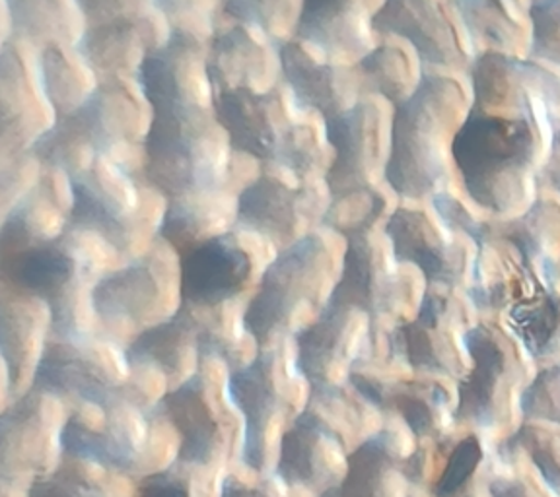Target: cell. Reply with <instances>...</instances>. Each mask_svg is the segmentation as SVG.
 I'll list each match as a JSON object with an SVG mask.
<instances>
[{"label": "cell", "mask_w": 560, "mask_h": 497, "mask_svg": "<svg viewBox=\"0 0 560 497\" xmlns=\"http://www.w3.org/2000/svg\"><path fill=\"white\" fill-rule=\"evenodd\" d=\"M490 439L475 431L455 436L447 447L436 481L430 484V497H462L487 471Z\"/></svg>", "instance_id": "42"}, {"label": "cell", "mask_w": 560, "mask_h": 497, "mask_svg": "<svg viewBox=\"0 0 560 497\" xmlns=\"http://www.w3.org/2000/svg\"><path fill=\"white\" fill-rule=\"evenodd\" d=\"M179 447V436L162 409L144 406L127 391V384L112 401L72 404L62 431L65 454L114 469L135 481L172 466Z\"/></svg>", "instance_id": "4"}, {"label": "cell", "mask_w": 560, "mask_h": 497, "mask_svg": "<svg viewBox=\"0 0 560 497\" xmlns=\"http://www.w3.org/2000/svg\"><path fill=\"white\" fill-rule=\"evenodd\" d=\"M384 424V414L350 384L329 393L310 391L304 411L282 436L272 474L290 489L319 497L342 481L350 453Z\"/></svg>", "instance_id": "3"}, {"label": "cell", "mask_w": 560, "mask_h": 497, "mask_svg": "<svg viewBox=\"0 0 560 497\" xmlns=\"http://www.w3.org/2000/svg\"><path fill=\"white\" fill-rule=\"evenodd\" d=\"M472 99L452 144V162L477 209L514 218L537 199V177L552 132L527 74V59L472 57Z\"/></svg>", "instance_id": "1"}, {"label": "cell", "mask_w": 560, "mask_h": 497, "mask_svg": "<svg viewBox=\"0 0 560 497\" xmlns=\"http://www.w3.org/2000/svg\"><path fill=\"white\" fill-rule=\"evenodd\" d=\"M354 67L364 92L384 97L394 107L411 97L422 76V70H417L411 55L397 45H377Z\"/></svg>", "instance_id": "41"}, {"label": "cell", "mask_w": 560, "mask_h": 497, "mask_svg": "<svg viewBox=\"0 0 560 497\" xmlns=\"http://www.w3.org/2000/svg\"><path fill=\"white\" fill-rule=\"evenodd\" d=\"M384 236L397 261L409 264L430 288L459 289L469 282L472 257L467 245L419 209L394 210Z\"/></svg>", "instance_id": "22"}, {"label": "cell", "mask_w": 560, "mask_h": 497, "mask_svg": "<svg viewBox=\"0 0 560 497\" xmlns=\"http://www.w3.org/2000/svg\"><path fill=\"white\" fill-rule=\"evenodd\" d=\"M4 7L20 44L74 49L86 32V20L77 0H4Z\"/></svg>", "instance_id": "36"}, {"label": "cell", "mask_w": 560, "mask_h": 497, "mask_svg": "<svg viewBox=\"0 0 560 497\" xmlns=\"http://www.w3.org/2000/svg\"><path fill=\"white\" fill-rule=\"evenodd\" d=\"M485 482L489 497H559L524 457L494 447L490 449Z\"/></svg>", "instance_id": "46"}, {"label": "cell", "mask_w": 560, "mask_h": 497, "mask_svg": "<svg viewBox=\"0 0 560 497\" xmlns=\"http://www.w3.org/2000/svg\"><path fill=\"white\" fill-rule=\"evenodd\" d=\"M59 394L32 387L7 404L0 419V478L27 489L62 463V431L72 406Z\"/></svg>", "instance_id": "15"}, {"label": "cell", "mask_w": 560, "mask_h": 497, "mask_svg": "<svg viewBox=\"0 0 560 497\" xmlns=\"http://www.w3.org/2000/svg\"><path fill=\"white\" fill-rule=\"evenodd\" d=\"M222 469L175 461L137 481V497H220Z\"/></svg>", "instance_id": "45"}, {"label": "cell", "mask_w": 560, "mask_h": 497, "mask_svg": "<svg viewBox=\"0 0 560 497\" xmlns=\"http://www.w3.org/2000/svg\"><path fill=\"white\" fill-rule=\"evenodd\" d=\"M37 72L32 74L20 49V42L4 39L0 57V131L2 159L32 152L35 142L55 121Z\"/></svg>", "instance_id": "28"}, {"label": "cell", "mask_w": 560, "mask_h": 497, "mask_svg": "<svg viewBox=\"0 0 560 497\" xmlns=\"http://www.w3.org/2000/svg\"><path fill=\"white\" fill-rule=\"evenodd\" d=\"M88 26L150 16L154 0H77Z\"/></svg>", "instance_id": "51"}, {"label": "cell", "mask_w": 560, "mask_h": 497, "mask_svg": "<svg viewBox=\"0 0 560 497\" xmlns=\"http://www.w3.org/2000/svg\"><path fill=\"white\" fill-rule=\"evenodd\" d=\"M127 348L104 332H51L34 387L59 394L70 404L112 401L131 379Z\"/></svg>", "instance_id": "14"}, {"label": "cell", "mask_w": 560, "mask_h": 497, "mask_svg": "<svg viewBox=\"0 0 560 497\" xmlns=\"http://www.w3.org/2000/svg\"><path fill=\"white\" fill-rule=\"evenodd\" d=\"M380 4L377 0H302L294 39L327 61L357 64L374 49L372 20Z\"/></svg>", "instance_id": "30"}, {"label": "cell", "mask_w": 560, "mask_h": 497, "mask_svg": "<svg viewBox=\"0 0 560 497\" xmlns=\"http://www.w3.org/2000/svg\"><path fill=\"white\" fill-rule=\"evenodd\" d=\"M300 489H290L269 472H255L254 478L247 481L244 474L230 472L222 478L220 497H294Z\"/></svg>", "instance_id": "52"}, {"label": "cell", "mask_w": 560, "mask_h": 497, "mask_svg": "<svg viewBox=\"0 0 560 497\" xmlns=\"http://www.w3.org/2000/svg\"><path fill=\"white\" fill-rule=\"evenodd\" d=\"M214 114L232 149L272 166L294 127L280 87L269 92L236 90L214 97Z\"/></svg>", "instance_id": "29"}, {"label": "cell", "mask_w": 560, "mask_h": 497, "mask_svg": "<svg viewBox=\"0 0 560 497\" xmlns=\"http://www.w3.org/2000/svg\"><path fill=\"white\" fill-rule=\"evenodd\" d=\"M339 274L341 262L327 239L315 232L272 257L244 313L245 329L259 350L292 341L296 332L314 323Z\"/></svg>", "instance_id": "5"}, {"label": "cell", "mask_w": 560, "mask_h": 497, "mask_svg": "<svg viewBox=\"0 0 560 497\" xmlns=\"http://www.w3.org/2000/svg\"><path fill=\"white\" fill-rule=\"evenodd\" d=\"M140 97L132 94L129 82L97 84L86 104L70 115L97 154L112 157L135 175H142V169L132 164L135 152H144L152 125V107Z\"/></svg>", "instance_id": "23"}, {"label": "cell", "mask_w": 560, "mask_h": 497, "mask_svg": "<svg viewBox=\"0 0 560 497\" xmlns=\"http://www.w3.org/2000/svg\"><path fill=\"white\" fill-rule=\"evenodd\" d=\"M237 156L214 111L152 114L142 177L166 199L197 191H234Z\"/></svg>", "instance_id": "8"}, {"label": "cell", "mask_w": 560, "mask_h": 497, "mask_svg": "<svg viewBox=\"0 0 560 497\" xmlns=\"http://www.w3.org/2000/svg\"><path fill=\"white\" fill-rule=\"evenodd\" d=\"M471 309L457 289L427 286L417 313L385 332L387 358L417 376L459 381L471 367L465 342Z\"/></svg>", "instance_id": "13"}, {"label": "cell", "mask_w": 560, "mask_h": 497, "mask_svg": "<svg viewBox=\"0 0 560 497\" xmlns=\"http://www.w3.org/2000/svg\"><path fill=\"white\" fill-rule=\"evenodd\" d=\"M472 245L475 257L467 288L472 311L487 315V319L506 317L514 307L551 292L541 272L500 232L499 222L485 220Z\"/></svg>", "instance_id": "19"}, {"label": "cell", "mask_w": 560, "mask_h": 497, "mask_svg": "<svg viewBox=\"0 0 560 497\" xmlns=\"http://www.w3.org/2000/svg\"><path fill=\"white\" fill-rule=\"evenodd\" d=\"M469 102L457 80L422 70L419 86L395 107L389 127L385 184L409 201L436 197L450 184L452 144Z\"/></svg>", "instance_id": "2"}, {"label": "cell", "mask_w": 560, "mask_h": 497, "mask_svg": "<svg viewBox=\"0 0 560 497\" xmlns=\"http://www.w3.org/2000/svg\"><path fill=\"white\" fill-rule=\"evenodd\" d=\"M537 185L560 194V129L552 134L549 152L537 177Z\"/></svg>", "instance_id": "54"}, {"label": "cell", "mask_w": 560, "mask_h": 497, "mask_svg": "<svg viewBox=\"0 0 560 497\" xmlns=\"http://www.w3.org/2000/svg\"><path fill=\"white\" fill-rule=\"evenodd\" d=\"M182 304L179 253L160 237L149 253L107 272L92 289L97 324L119 344L172 319Z\"/></svg>", "instance_id": "10"}, {"label": "cell", "mask_w": 560, "mask_h": 497, "mask_svg": "<svg viewBox=\"0 0 560 497\" xmlns=\"http://www.w3.org/2000/svg\"><path fill=\"white\" fill-rule=\"evenodd\" d=\"M37 76L55 119L77 114L100 84L79 52L61 45L42 49L37 57Z\"/></svg>", "instance_id": "38"}, {"label": "cell", "mask_w": 560, "mask_h": 497, "mask_svg": "<svg viewBox=\"0 0 560 497\" xmlns=\"http://www.w3.org/2000/svg\"><path fill=\"white\" fill-rule=\"evenodd\" d=\"M306 387L294 364L292 341L259 350L247 366L230 371V399L244 419L242 466L261 474L272 472L284 431L306 406Z\"/></svg>", "instance_id": "9"}, {"label": "cell", "mask_w": 560, "mask_h": 497, "mask_svg": "<svg viewBox=\"0 0 560 497\" xmlns=\"http://www.w3.org/2000/svg\"><path fill=\"white\" fill-rule=\"evenodd\" d=\"M547 286L555 294H560V259L551 267V271L547 272Z\"/></svg>", "instance_id": "56"}, {"label": "cell", "mask_w": 560, "mask_h": 497, "mask_svg": "<svg viewBox=\"0 0 560 497\" xmlns=\"http://www.w3.org/2000/svg\"><path fill=\"white\" fill-rule=\"evenodd\" d=\"M512 2H514V4H516V7H520V4H522V2H527V7H529V4H532V2H534V0H512Z\"/></svg>", "instance_id": "59"}, {"label": "cell", "mask_w": 560, "mask_h": 497, "mask_svg": "<svg viewBox=\"0 0 560 497\" xmlns=\"http://www.w3.org/2000/svg\"><path fill=\"white\" fill-rule=\"evenodd\" d=\"M377 344L380 336L370 317L335 301H327L314 323L292 336L298 374L315 393L349 387L350 376L376 352Z\"/></svg>", "instance_id": "16"}, {"label": "cell", "mask_w": 560, "mask_h": 497, "mask_svg": "<svg viewBox=\"0 0 560 497\" xmlns=\"http://www.w3.org/2000/svg\"><path fill=\"white\" fill-rule=\"evenodd\" d=\"M485 476H487V471L482 472L481 478L475 482L471 488L467 489L462 497H489V494H487V482H485Z\"/></svg>", "instance_id": "57"}, {"label": "cell", "mask_w": 560, "mask_h": 497, "mask_svg": "<svg viewBox=\"0 0 560 497\" xmlns=\"http://www.w3.org/2000/svg\"><path fill=\"white\" fill-rule=\"evenodd\" d=\"M494 449L524 457L547 486L560 497V428L539 422H522L512 434L494 441Z\"/></svg>", "instance_id": "43"}, {"label": "cell", "mask_w": 560, "mask_h": 497, "mask_svg": "<svg viewBox=\"0 0 560 497\" xmlns=\"http://www.w3.org/2000/svg\"><path fill=\"white\" fill-rule=\"evenodd\" d=\"M387 210L382 191L357 192L331 199L325 212L324 226L341 234L345 239L376 227Z\"/></svg>", "instance_id": "48"}, {"label": "cell", "mask_w": 560, "mask_h": 497, "mask_svg": "<svg viewBox=\"0 0 560 497\" xmlns=\"http://www.w3.org/2000/svg\"><path fill=\"white\" fill-rule=\"evenodd\" d=\"M527 16L532 22L527 59L560 69V0H534Z\"/></svg>", "instance_id": "50"}, {"label": "cell", "mask_w": 560, "mask_h": 497, "mask_svg": "<svg viewBox=\"0 0 560 497\" xmlns=\"http://www.w3.org/2000/svg\"><path fill=\"white\" fill-rule=\"evenodd\" d=\"M67 177L59 169L45 167L39 181L4 212L2 257L55 241L69 229L72 187H62Z\"/></svg>", "instance_id": "32"}, {"label": "cell", "mask_w": 560, "mask_h": 497, "mask_svg": "<svg viewBox=\"0 0 560 497\" xmlns=\"http://www.w3.org/2000/svg\"><path fill=\"white\" fill-rule=\"evenodd\" d=\"M237 197L240 192L219 189L167 199L160 239L184 255L212 237L224 236L236 227Z\"/></svg>", "instance_id": "35"}, {"label": "cell", "mask_w": 560, "mask_h": 497, "mask_svg": "<svg viewBox=\"0 0 560 497\" xmlns=\"http://www.w3.org/2000/svg\"><path fill=\"white\" fill-rule=\"evenodd\" d=\"M499 227L547 284V272L560 259V202L537 197L522 214L500 220Z\"/></svg>", "instance_id": "40"}, {"label": "cell", "mask_w": 560, "mask_h": 497, "mask_svg": "<svg viewBox=\"0 0 560 497\" xmlns=\"http://www.w3.org/2000/svg\"><path fill=\"white\" fill-rule=\"evenodd\" d=\"M72 187L70 226L94 232L125 261H135L160 237L167 199L142 175L100 156L86 171L69 177Z\"/></svg>", "instance_id": "7"}, {"label": "cell", "mask_w": 560, "mask_h": 497, "mask_svg": "<svg viewBox=\"0 0 560 497\" xmlns=\"http://www.w3.org/2000/svg\"><path fill=\"white\" fill-rule=\"evenodd\" d=\"M325 122V139L332 162L325 185L331 199L380 191L389 152V129L377 102L360 99L345 114Z\"/></svg>", "instance_id": "18"}, {"label": "cell", "mask_w": 560, "mask_h": 497, "mask_svg": "<svg viewBox=\"0 0 560 497\" xmlns=\"http://www.w3.org/2000/svg\"><path fill=\"white\" fill-rule=\"evenodd\" d=\"M471 367L455 391V429L506 437L522 424L520 397L534 379L535 362L499 319L472 323L465 336Z\"/></svg>", "instance_id": "6"}, {"label": "cell", "mask_w": 560, "mask_h": 497, "mask_svg": "<svg viewBox=\"0 0 560 497\" xmlns=\"http://www.w3.org/2000/svg\"><path fill=\"white\" fill-rule=\"evenodd\" d=\"M417 447L411 431L385 418L382 429L362 441L349 457L347 474L319 497H409V457Z\"/></svg>", "instance_id": "26"}, {"label": "cell", "mask_w": 560, "mask_h": 497, "mask_svg": "<svg viewBox=\"0 0 560 497\" xmlns=\"http://www.w3.org/2000/svg\"><path fill=\"white\" fill-rule=\"evenodd\" d=\"M432 206L442 226L454 236L469 237L472 244V239L481 232L485 220L477 218L454 194L446 191L438 192L436 197H432Z\"/></svg>", "instance_id": "53"}, {"label": "cell", "mask_w": 560, "mask_h": 497, "mask_svg": "<svg viewBox=\"0 0 560 497\" xmlns=\"http://www.w3.org/2000/svg\"><path fill=\"white\" fill-rule=\"evenodd\" d=\"M397 261L384 232L376 227L347 237L339 282L329 301L366 313L374 331L389 332L417 313L427 282Z\"/></svg>", "instance_id": "11"}, {"label": "cell", "mask_w": 560, "mask_h": 497, "mask_svg": "<svg viewBox=\"0 0 560 497\" xmlns=\"http://www.w3.org/2000/svg\"><path fill=\"white\" fill-rule=\"evenodd\" d=\"M552 346L555 358L560 359V294L552 296Z\"/></svg>", "instance_id": "55"}, {"label": "cell", "mask_w": 560, "mask_h": 497, "mask_svg": "<svg viewBox=\"0 0 560 497\" xmlns=\"http://www.w3.org/2000/svg\"><path fill=\"white\" fill-rule=\"evenodd\" d=\"M209 47L179 32L152 52L140 69L139 86L152 114L214 111V90L207 67Z\"/></svg>", "instance_id": "20"}, {"label": "cell", "mask_w": 560, "mask_h": 497, "mask_svg": "<svg viewBox=\"0 0 560 497\" xmlns=\"http://www.w3.org/2000/svg\"><path fill=\"white\" fill-rule=\"evenodd\" d=\"M279 52L271 55L267 44L257 37L254 27L244 24L219 29L207 52L210 84L214 97L236 90L269 92L280 76Z\"/></svg>", "instance_id": "33"}, {"label": "cell", "mask_w": 560, "mask_h": 497, "mask_svg": "<svg viewBox=\"0 0 560 497\" xmlns=\"http://www.w3.org/2000/svg\"><path fill=\"white\" fill-rule=\"evenodd\" d=\"M329 202L327 185L287 179L262 169L237 197L236 227L282 251L324 226Z\"/></svg>", "instance_id": "17"}, {"label": "cell", "mask_w": 560, "mask_h": 497, "mask_svg": "<svg viewBox=\"0 0 560 497\" xmlns=\"http://www.w3.org/2000/svg\"><path fill=\"white\" fill-rule=\"evenodd\" d=\"M372 26L376 34L407 42L429 69H471L464 39L438 0H382Z\"/></svg>", "instance_id": "24"}, {"label": "cell", "mask_w": 560, "mask_h": 497, "mask_svg": "<svg viewBox=\"0 0 560 497\" xmlns=\"http://www.w3.org/2000/svg\"><path fill=\"white\" fill-rule=\"evenodd\" d=\"M409 497H422V496H419V494H415V492H411V494H409Z\"/></svg>", "instance_id": "60"}, {"label": "cell", "mask_w": 560, "mask_h": 497, "mask_svg": "<svg viewBox=\"0 0 560 497\" xmlns=\"http://www.w3.org/2000/svg\"><path fill=\"white\" fill-rule=\"evenodd\" d=\"M2 497H30L27 496V489L16 488V486H10L2 482Z\"/></svg>", "instance_id": "58"}, {"label": "cell", "mask_w": 560, "mask_h": 497, "mask_svg": "<svg viewBox=\"0 0 560 497\" xmlns=\"http://www.w3.org/2000/svg\"><path fill=\"white\" fill-rule=\"evenodd\" d=\"M230 371L226 362L205 356L199 371L158 404L182 441L177 461L224 469L237 439L242 443L244 419L230 399Z\"/></svg>", "instance_id": "12"}, {"label": "cell", "mask_w": 560, "mask_h": 497, "mask_svg": "<svg viewBox=\"0 0 560 497\" xmlns=\"http://www.w3.org/2000/svg\"><path fill=\"white\" fill-rule=\"evenodd\" d=\"M224 14L279 47L296 37L302 0H224Z\"/></svg>", "instance_id": "44"}, {"label": "cell", "mask_w": 560, "mask_h": 497, "mask_svg": "<svg viewBox=\"0 0 560 497\" xmlns=\"http://www.w3.org/2000/svg\"><path fill=\"white\" fill-rule=\"evenodd\" d=\"M131 366H149L166 377L170 391L191 379L202 359L201 329L195 309L182 304L179 311L164 323L139 334L127 346Z\"/></svg>", "instance_id": "34"}, {"label": "cell", "mask_w": 560, "mask_h": 497, "mask_svg": "<svg viewBox=\"0 0 560 497\" xmlns=\"http://www.w3.org/2000/svg\"><path fill=\"white\" fill-rule=\"evenodd\" d=\"M30 497H137V481L122 472L65 454L62 463L27 488Z\"/></svg>", "instance_id": "39"}, {"label": "cell", "mask_w": 560, "mask_h": 497, "mask_svg": "<svg viewBox=\"0 0 560 497\" xmlns=\"http://www.w3.org/2000/svg\"><path fill=\"white\" fill-rule=\"evenodd\" d=\"M520 418L560 428V359L535 371L520 397Z\"/></svg>", "instance_id": "49"}, {"label": "cell", "mask_w": 560, "mask_h": 497, "mask_svg": "<svg viewBox=\"0 0 560 497\" xmlns=\"http://www.w3.org/2000/svg\"><path fill=\"white\" fill-rule=\"evenodd\" d=\"M459 17L471 51L527 55L529 34L508 9L506 0H450Z\"/></svg>", "instance_id": "37"}, {"label": "cell", "mask_w": 560, "mask_h": 497, "mask_svg": "<svg viewBox=\"0 0 560 497\" xmlns=\"http://www.w3.org/2000/svg\"><path fill=\"white\" fill-rule=\"evenodd\" d=\"M162 17H132L100 26H88L74 51L94 72L100 84L137 82L140 69L152 52L166 44Z\"/></svg>", "instance_id": "31"}, {"label": "cell", "mask_w": 560, "mask_h": 497, "mask_svg": "<svg viewBox=\"0 0 560 497\" xmlns=\"http://www.w3.org/2000/svg\"><path fill=\"white\" fill-rule=\"evenodd\" d=\"M154 10L170 32L189 35L209 47L219 34L224 0H154Z\"/></svg>", "instance_id": "47"}, {"label": "cell", "mask_w": 560, "mask_h": 497, "mask_svg": "<svg viewBox=\"0 0 560 497\" xmlns=\"http://www.w3.org/2000/svg\"><path fill=\"white\" fill-rule=\"evenodd\" d=\"M49 306L2 282L0 354L4 364V401H16L34 387L35 374L51 336Z\"/></svg>", "instance_id": "27"}, {"label": "cell", "mask_w": 560, "mask_h": 497, "mask_svg": "<svg viewBox=\"0 0 560 497\" xmlns=\"http://www.w3.org/2000/svg\"><path fill=\"white\" fill-rule=\"evenodd\" d=\"M257 241L261 237L232 229L179 255L184 304L217 307L242 299L254 282L257 262L262 259L255 257L252 249Z\"/></svg>", "instance_id": "21"}, {"label": "cell", "mask_w": 560, "mask_h": 497, "mask_svg": "<svg viewBox=\"0 0 560 497\" xmlns=\"http://www.w3.org/2000/svg\"><path fill=\"white\" fill-rule=\"evenodd\" d=\"M280 79L292 92L300 111L317 114L324 121L345 114L364 99L357 67L327 61L310 45L290 39L277 47Z\"/></svg>", "instance_id": "25"}]
</instances>
